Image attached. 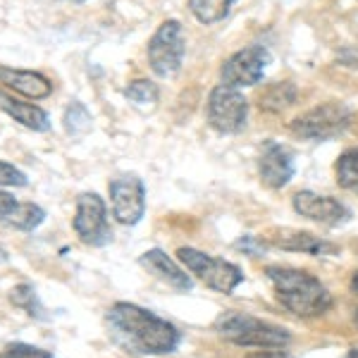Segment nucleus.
I'll list each match as a JSON object with an SVG mask.
<instances>
[{"instance_id": "nucleus-1", "label": "nucleus", "mask_w": 358, "mask_h": 358, "mask_svg": "<svg viewBox=\"0 0 358 358\" xmlns=\"http://www.w3.org/2000/svg\"><path fill=\"white\" fill-rule=\"evenodd\" d=\"M106 320L115 342L138 356H167L182 342V334L172 322L136 303H113Z\"/></svg>"}, {"instance_id": "nucleus-2", "label": "nucleus", "mask_w": 358, "mask_h": 358, "mask_svg": "<svg viewBox=\"0 0 358 358\" xmlns=\"http://www.w3.org/2000/svg\"><path fill=\"white\" fill-rule=\"evenodd\" d=\"M277 303L296 317H320L332 308V294L315 275L296 268L270 265L265 268Z\"/></svg>"}, {"instance_id": "nucleus-3", "label": "nucleus", "mask_w": 358, "mask_h": 358, "mask_svg": "<svg viewBox=\"0 0 358 358\" xmlns=\"http://www.w3.org/2000/svg\"><path fill=\"white\" fill-rule=\"evenodd\" d=\"M213 330L217 337L234 346L244 349H285L292 342V334L287 327L268 322L263 317H256L241 310H224L215 317Z\"/></svg>"}, {"instance_id": "nucleus-4", "label": "nucleus", "mask_w": 358, "mask_h": 358, "mask_svg": "<svg viewBox=\"0 0 358 358\" xmlns=\"http://www.w3.org/2000/svg\"><path fill=\"white\" fill-rule=\"evenodd\" d=\"M177 258L189 273L199 277L208 289H213V292L232 294L236 287L244 282V273H241L239 265L224 261V258L210 256V253H203V251H199V248L182 246L177 251Z\"/></svg>"}, {"instance_id": "nucleus-5", "label": "nucleus", "mask_w": 358, "mask_h": 358, "mask_svg": "<svg viewBox=\"0 0 358 358\" xmlns=\"http://www.w3.org/2000/svg\"><path fill=\"white\" fill-rule=\"evenodd\" d=\"M184 53H187V36L182 22L165 20L148 41V65L158 77H175L182 69Z\"/></svg>"}, {"instance_id": "nucleus-6", "label": "nucleus", "mask_w": 358, "mask_h": 358, "mask_svg": "<svg viewBox=\"0 0 358 358\" xmlns=\"http://www.w3.org/2000/svg\"><path fill=\"white\" fill-rule=\"evenodd\" d=\"M351 124V110L344 103L330 101L313 110L299 115L289 124L292 134L303 138V141H327L339 134H344L346 127Z\"/></svg>"}, {"instance_id": "nucleus-7", "label": "nucleus", "mask_w": 358, "mask_h": 358, "mask_svg": "<svg viewBox=\"0 0 358 358\" xmlns=\"http://www.w3.org/2000/svg\"><path fill=\"white\" fill-rule=\"evenodd\" d=\"M72 229L84 246L101 248L113 241V229H110V222H108L106 201L96 192H84L77 196Z\"/></svg>"}, {"instance_id": "nucleus-8", "label": "nucleus", "mask_w": 358, "mask_h": 358, "mask_svg": "<svg viewBox=\"0 0 358 358\" xmlns=\"http://www.w3.org/2000/svg\"><path fill=\"white\" fill-rule=\"evenodd\" d=\"M208 122L220 134H236L246 127L248 101L234 86H215L208 96Z\"/></svg>"}, {"instance_id": "nucleus-9", "label": "nucleus", "mask_w": 358, "mask_h": 358, "mask_svg": "<svg viewBox=\"0 0 358 358\" xmlns=\"http://www.w3.org/2000/svg\"><path fill=\"white\" fill-rule=\"evenodd\" d=\"M108 192H110L113 217L120 224L134 227V224L143 220V215H146V187L136 175H122L110 179Z\"/></svg>"}, {"instance_id": "nucleus-10", "label": "nucleus", "mask_w": 358, "mask_h": 358, "mask_svg": "<svg viewBox=\"0 0 358 358\" xmlns=\"http://www.w3.org/2000/svg\"><path fill=\"white\" fill-rule=\"evenodd\" d=\"M270 65V53L263 45H248L244 50H236L222 62L220 77L224 86H256L263 79L265 69Z\"/></svg>"}, {"instance_id": "nucleus-11", "label": "nucleus", "mask_w": 358, "mask_h": 358, "mask_svg": "<svg viewBox=\"0 0 358 358\" xmlns=\"http://www.w3.org/2000/svg\"><path fill=\"white\" fill-rule=\"evenodd\" d=\"M294 210L299 213L306 220H313L317 224H325V227H339L351 217L349 208L339 203L332 196H322L315 192H299L292 199Z\"/></svg>"}, {"instance_id": "nucleus-12", "label": "nucleus", "mask_w": 358, "mask_h": 358, "mask_svg": "<svg viewBox=\"0 0 358 358\" xmlns=\"http://www.w3.org/2000/svg\"><path fill=\"white\" fill-rule=\"evenodd\" d=\"M258 175L268 189H282L294 177V155L277 141H268L258 158Z\"/></svg>"}, {"instance_id": "nucleus-13", "label": "nucleus", "mask_w": 358, "mask_h": 358, "mask_svg": "<svg viewBox=\"0 0 358 358\" xmlns=\"http://www.w3.org/2000/svg\"><path fill=\"white\" fill-rule=\"evenodd\" d=\"M268 241L282 251H294V253H308V256H334L339 253V246L332 244L327 239L310 234V232H299V229H273L268 234Z\"/></svg>"}, {"instance_id": "nucleus-14", "label": "nucleus", "mask_w": 358, "mask_h": 358, "mask_svg": "<svg viewBox=\"0 0 358 358\" xmlns=\"http://www.w3.org/2000/svg\"><path fill=\"white\" fill-rule=\"evenodd\" d=\"M141 268H146L148 273L158 277L160 282H165L167 287H172L175 292H192L194 287V280L187 275V270L179 268L177 261H172L165 251L160 248H148L146 253H141L138 258Z\"/></svg>"}, {"instance_id": "nucleus-15", "label": "nucleus", "mask_w": 358, "mask_h": 358, "mask_svg": "<svg viewBox=\"0 0 358 358\" xmlns=\"http://www.w3.org/2000/svg\"><path fill=\"white\" fill-rule=\"evenodd\" d=\"M0 84L13 89L15 94L34 98V101H43L53 94V84L48 77H43L41 72H34V69H15L0 65Z\"/></svg>"}, {"instance_id": "nucleus-16", "label": "nucleus", "mask_w": 358, "mask_h": 358, "mask_svg": "<svg viewBox=\"0 0 358 358\" xmlns=\"http://www.w3.org/2000/svg\"><path fill=\"white\" fill-rule=\"evenodd\" d=\"M0 110L8 113L15 122H20L22 127H27V129H31V131H48L50 129L48 113L38 106H31V103L17 101L13 96L0 94Z\"/></svg>"}, {"instance_id": "nucleus-17", "label": "nucleus", "mask_w": 358, "mask_h": 358, "mask_svg": "<svg viewBox=\"0 0 358 358\" xmlns=\"http://www.w3.org/2000/svg\"><path fill=\"white\" fill-rule=\"evenodd\" d=\"M8 299L15 308L24 310L27 315L36 317V320H50V315H45V308L41 303V299H38L36 289H34V285H29V282H22V285L13 287Z\"/></svg>"}, {"instance_id": "nucleus-18", "label": "nucleus", "mask_w": 358, "mask_h": 358, "mask_svg": "<svg viewBox=\"0 0 358 358\" xmlns=\"http://www.w3.org/2000/svg\"><path fill=\"white\" fill-rule=\"evenodd\" d=\"M294 101H296V89H294V84H289V82L270 84L268 89L258 96V106H261V110H268V113L285 110V108H289Z\"/></svg>"}, {"instance_id": "nucleus-19", "label": "nucleus", "mask_w": 358, "mask_h": 358, "mask_svg": "<svg viewBox=\"0 0 358 358\" xmlns=\"http://www.w3.org/2000/svg\"><path fill=\"white\" fill-rule=\"evenodd\" d=\"M45 222V210L38 203H31V201H24L15 208V213L10 215V220L5 222L8 227L20 229V232H34Z\"/></svg>"}, {"instance_id": "nucleus-20", "label": "nucleus", "mask_w": 358, "mask_h": 358, "mask_svg": "<svg viewBox=\"0 0 358 358\" xmlns=\"http://www.w3.org/2000/svg\"><path fill=\"white\" fill-rule=\"evenodd\" d=\"M234 0H189V10L201 24H215L232 10Z\"/></svg>"}, {"instance_id": "nucleus-21", "label": "nucleus", "mask_w": 358, "mask_h": 358, "mask_svg": "<svg viewBox=\"0 0 358 358\" xmlns=\"http://www.w3.org/2000/svg\"><path fill=\"white\" fill-rule=\"evenodd\" d=\"M334 175H337L339 187L358 194V148H349L339 155L337 165H334Z\"/></svg>"}, {"instance_id": "nucleus-22", "label": "nucleus", "mask_w": 358, "mask_h": 358, "mask_svg": "<svg viewBox=\"0 0 358 358\" xmlns=\"http://www.w3.org/2000/svg\"><path fill=\"white\" fill-rule=\"evenodd\" d=\"M62 124H65V131L69 136H82L91 129V113L79 101H74L72 106H67Z\"/></svg>"}, {"instance_id": "nucleus-23", "label": "nucleus", "mask_w": 358, "mask_h": 358, "mask_svg": "<svg viewBox=\"0 0 358 358\" xmlns=\"http://www.w3.org/2000/svg\"><path fill=\"white\" fill-rule=\"evenodd\" d=\"M124 96L129 98L136 106H148V103H155L160 96L158 84L151 82V79H134L129 82V86L124 89Z\"/></svg>"}, {"instance_id": "nucleus-24", "label": "nucleus", "mask_w": 358, "mask_h": 358, "mask_svg": "<svg viewBox=\"0 0 358 358\" xmlns=\"http://www.w3.org/2000/svg\"><path fill=\"white\" fill-rule=\"evenodd\" d=\"M0 358H55L50 351L41 349V346H34L27 342H10L3 346Z\"/></svg>"}, {"instance_id": "nucleus-25", "label": "nucleus", "mask_w": 358, "mask_h": 358, "mask_svg": "<svg viewBox=\"0 0 358 358\" xmlns=\"http://www.w3.org/2000/svg\"><path fill=\"white\" fill-rule=\"evenodd\" d=\"M27 184H29V179L20 167L0 160V189H8V187L20 189V187H27Z\"/></svg>"}, {"instance_id": "nucleus-26", "label": "nucleus", "mask_w": 358, "mask_h": 358, "mask_svg": "<svg viewBox=\"0 0 358 358\" xmlns=\"http://www.w3.org/2000/svg\"><path fill=\"white\" fill-rule=\"evenodd\" d=\"M20 206V201L15 199L10 192H5V189H0V222H8L10 215L15 213V208Z\"/></svg>"}, {"instance_id": "nucleus-27", "label": "nucleus", "mask_w": 358, "mask_h": 358, "mask_svg": "<svg viewBox=\"0 0 358 358\" xmlns=\"http://www.w3.org/2000/svg\"><path fill=\"white\" fill-rule=\"evenodd\" d=\"M246 358H294L289 351H282V349H261V351H253Z\"/></svg>"}, {"instance_id": "nucleus-28", "label": "nucleus", "mask_w": 358, "mask_h": 358, "mask_svg": "<svg viewBox=\"0 0 358 358\" xmlns=\"http://www.w3.org/2000/svg\"><path fill=\"white\" fill-rule=\"evenodd\" d=\"M351 289H354V294H358V273H354V277H351Z\"/></svg>"}, {"instance_id": "nucleus-29", "label": "nucleus", "mask_w": 358, "mask_h": 358, "mask_svg": "<svg viewBox=\"0 0 358 358\" xmlns=\"http://www.w3.org/2000/svg\"><path fill=\"white\" fill-rule=\"evenodd\" d=\"M8 261H10L8 251H5V248H0V265H3V263H8Z\"/></svg>"}, {"instance_id": "nucleus-30", "label": "nucleus", "mask_w": 358, "mask_h": 358, "mask_svg": "<svg viewBox=\"0 0 358 358\" xmlns=\"http://www.w3.org/2000/svg\"><path fill=\"white\" fill-rule=\"evenodd\" d=\"M342 358H358V346H356V349H349Z\"/></svg>"}, {"instance_id": "nucleus-31", "label": "nucleus", "mask_w": 358, "mask_h": 358, "mask_svg": "<svg viewBox=\"0 0 358 358\" xmlns=\"http://www.w3.org/2000/svg\"><path fill=\"white\" fill-rule=\"evenodd\" d=\"M72 3H77V5H82V3H86V0H72Z\"/></svg>"}, {"instance_id": "nucleus-32", "label": "nucleus", "mask_w": 358, "mask_h": 358, "mask_svg": "<svg viewBox=\"0 0 358 358\" xmlns=\"http://www.w3.org/2000/svg\"><path fill=\"white\" fill-rule=\"evenodd\" d=\"M356 322H358V313H356Z\"/></svg>"}]
</instances>
